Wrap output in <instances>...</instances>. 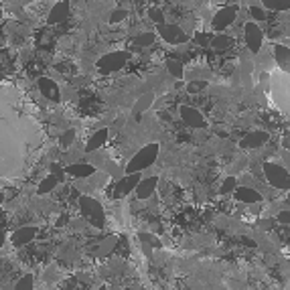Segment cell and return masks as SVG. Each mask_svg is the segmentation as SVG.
I'll return each instance as SVG.
<instances>
[{"instance_id": "obj_11", "label": "cell", "mask_w": 290, "mask_h": 290, "mask_svg": "<svg viewBox=\"0 0 290 290\" xmlns=\"http://www.w3.org/2000/svg\"><path fill=\"white\" fill-rule=\"evenodd\" d=\"M37 87H39V91L45 95L47 100H51V102H57V100H59V87H57V83H55L53 79L41 77V79L37 81Z\"/></svg>"}, {"instance_id": "obj_1", "label": "cell", "mask_w": 290, "mask_h": 290, "mask_svg": "<svg viewBox=\"0 0 290 290\" xmlns=\"http://www.w3.org/2000/svg\"><path fill=\"white\" fill-rule=\"evenodd\" d=\"M157 155H159V144H147V147H142L128 163L126 167V173H142L144 169H149L155 161H157Z\"/></svg>"}, {"instance_id": "obj_21", "label": "cell", "mask_w": 290, "mask_h": 290, "mask_svg": "<svg viewBox=\"0 0 290 290\" xmlns=\"http://www.w3.org/2000/svg\"><path fill=\"white\" fill-rule=\"evenodd\" d=\"M264 7L270 11H290V0H264Z\"/></svg>"}, {"instance_id": "obj_12", "label": "cell", "mask_w": 290, "mask_h": 290, "mask_svg": "<svg viewBox=\"0 0 290 290\" xmlns=\"http://www.w3.org/2000/svg\"><path fill=\"white\" fill-rule=\"evenodd\" d=\"M274 59L278 63V67L290 75V49L286 45H276V49H274Z\"/></svg>"}, {"instance_id": "obj_25", "label": "cell", "mask_w": 290, "mask_h": 290, "mask_svg": "<svg viewBox=\"0 0 290 290\" xmlns=\"http://www.w3.org/2000/svg\"><path fill=\"white\" fill-rule=\"evenodd\" d=\"M229 37H225V35H217V37H213L211 39V45L213 47H217V49H223V47H229Z\"/></svg>"}, {"instance_id": "obj_8", "label": "cell", "mask_w": 290, "mask_h": 290, "mask_svg": "<svg viewBox=\"0 0 290 290\" xmlns=\"http://www.w3.org/2000/svg\"><path fill=\"white\" fill-rule=\"evenodd\" d=\"M237 19V7L235 5H229V7H223L215 13L211 25L215 31H225L229 25H233V21Z\"/></svg>"}, {"instance_id": "obj_17", "label": "cell", "mask_w": 290, "mask_h": 290, "mask_svg": "<svg viewBox=\"0 0 290 290\" xmlns=\"http://www.w3.org/2000/svg\"><path fill=\"white\" fill-rule=\"evenodd\" d=\"M108 130L106 128H102V130H98L95 134H91V138L87 140V144H85V151L87 153H93V151H98L100 147H104V144L108 142Z\"/></svg>"}, {"instance_id": "obj_16", "label": "cell", "mask_w": 290, "mask_h": 290, "mask_svg": "<svg viewBox=\"0 0 290 290\" xmlns=\"http://www.w3.org/2000/svg\"><path fill=\"white\" fill-rule=\"evenodd\" d=\"M268 138H270V134H266V132H252V134H248L244 140L239 142V147L241 149H258Z\"/></svg>"}, {"instance_id": "obj_13", "label": "cell", "mask_w": 290, "mask_h": 290, "mask_svg": "<svg viewBox=\"0 0 290 290\" xmlns=\"http://www.w3.org/2000/svg\"><path fill=\"white\" fill-rule=\"evenodd\" d=\"M35 235H37V229H35V227H31V225L21 227V229H17V231L13 233V246H15V248H21V246L29 244V241H31Z\"/></svg>"}, {"instance_id": "obj_29", "label": "cell", "mask_w": 290, "mask_h": 290, "mask_svg": "<svg viewBox=\"0 0 290 290\" xmlns=\"http://www.w3.org/2000/svg\"><path fill=\"white\" fill-rule=\"evenodd\" d=\"M235 187H237V181H235L233 177H229V179H225V181H223V185H221V193H223V195H225V193L233 191Z\"/></svg>"}, {"instance_id": "obj_14", "label": "cell", "mask_w": 290, "mask_h": 290, "mask_svg": "<svg viewBox=\"0 0 290 290\" xmlns=\"http://www.w3.org/2000/svg\"><path fill=\"white\" fill-rule=\"evenodd\" d=\"M235 199L241 201V203H260L262 195L258 191L250 189V187H237L235 189Z\"/></svg>"}, {"instance_id": "obj_22", "label": "cell", "mask_w": 290, "mask_h": 290, "mask_svg": "<svg viewBox=\"0 0 290 290\" xmlns=\"http://www.w3.org/2000/svg\"><path fill=\"white\" fill-rule=\"evenodd\" d=\"M167 69L173 77H183V63L177 61V59H169L167 61Z\"/></svg>"}, {"instance_id": "obj_35", "label": "cell", "mask_w": 290, "mask_h": 290, "mask_svg": "<svg viewBox=\"0 0 290 290\" xmlns=\"http://www.w3.org/2000/svg\"><path fill=\"white\" fill-rule=\"evenodd\" d=\"M5 239H7V233L0 229V248H3V244H5Z\"/></svg>"}, {"instance_id": "obj_18", "label": "cell", "mask_w": 290, "mask_h": 290, "mask_svg": "<svg viewBox=\"0 0 290 290\" xmlns=\"http://www.w3.org/2000/svg\"><path fill=\"white\" fill-rule=\"evenodd\" d=\"M67 15H69V5L63 3V0H57V5H53L51 13H49V21L51 23H61V21L67 19Z\"/></svg>"}, {"instance_id": "obj_9", "label": "cell", "mask_w": 290, "mask_h": 290, "mask_svg": "<svg viewBox=\"0 0 290 290\" xmlns=\"http://www.w3.org/2000/svg\"><path fill=\"white\" fill-rule=\"evenodd\" d=\"M179 114L183 118V122L191 128H205V118L197 108H191V106H181Z\"/></svg>"}, {"instance_id": "obj_3", "label": "cell", "mask_w": 290, "mask_h": 290, "mask_svg": "<svg viewBox=\"0 0 290 290\" xmlns=\"http://www.w3.org/2000/svg\"><path fill=\"white\" fill-rule=\"evenodd\" d=\"M128 57H130V53H128V51H114V53H106V55H104V57L98 61V69H100V73H104V75L114 73V71H118V69H122V67L126 65Z\"/></svg>"}, {"instance_id": "obj_5", "label": "cell", "mask_w": 290, "mask_h": 290, "mask_svg": "<svg viewBox=\"0 0 290 290\" xmlns=\"http://www.w3.org/2000/svg\"><path fill=\"white\" fill-rule=\"evenodd\" d=\"M157 33H159V37H161L165 43H169V45H181V43H185V41L189 39L187 33H185L181 27L169 25V23H161V25L157 27Z\"/></svg>"}, {"instance_id": "obj_2", "label": "cell", "mask_w": 290, "mask_h": 290, "mask_svg": "<svg viewBox=\"0 0 290 290\" xmlns=\"http://www.w3.org/2000/svg\"><path fill=\"white\" fill-rule=\"evenodd\" d=\"M264 175H266V181L272 187L290 189V173H288L286 167H282L278 163H266L264 165Z\"/></svg>"}, {"instance_id": "obj_33", "label": "cell", "mask_w": 290, "mask_h": 290, "mask_svg": "<svg viewBox=\"0 0 290 290\" xmlns=\"http://www.w3.org/2000/svg\"><path fill=\"white\" fill-rule=\"evenodd\" d=\"M278 221H280V223H290V213H288V211L280 213V215H278Z\"/></svg>"}, {"instance_id": "obj_37", "label": "cell", "mask_w": 290, "mask_h": 290, "mask_svg": "<svg viewBox=\"0 0 290 290\" xmlns=\"http://www.w3.org/2000/svg\"><path fill=\"white\" fill-rule=\"evenodd\" d=\"M100 290H106V288H100Z\"/></svg>"}, {"instance_id": "obj_34", "label": "cell", "mask_w": 290, "mask_h": 290, "mask_svg": "<svg viewBox=\"0 0 290 290\" xmlns=\"http://www.w3.org/2000/svg\"><path fill=\"white\" fill-rule=\"evenodd\" d=\"M197 41H199L201 45H205V43H209V39H207V35H203V33H201V35H197Z\"/></svg>"}, {"instance_id": "obj_26", "label": "cell", "mask_w": 290, "mask_h": 290, "mask_svg": "<svg viewBox=\"0 0 290 290\" xmlns=\"http://www.w3.org/2000/svg\"><path fill=\"white\" fill-rule=\"evenodd\" d=\"M15 290H33V276H25L17 282Z\"/></svg>"}, {"instance_id": "obj_19", "label": "cell", "mask_w": 290, "mask_h": 290, "mask_svg": "<svg viewBox=\"0 0 290 290\" xmlns=\"http://www.w3.org/2000/svg\"><path fill=\"white\" fill-rule=\"evenodd\" d=\"M57 183H59V177H55V175H49V177H45V179L41 181V185L37 187V191H39V195H45V193H49V191H53V189L57 187Z\"/></svg>"}, {"instance_id": "obj_36", "label": "cell", "mask_w": 290, "mask_h": 290, "mask_svg": "<svg viewBox=\"0 0 290 290\" xmlns=\"http://www.w3.org/2000/svg\"><path fill=\"white\" fill-rule=\"evenodd\" d=\"M284 149H286V151H290V134L284 138Z\"/></svg>"}, {"instance_id": "obj_23", "label": "cell", "mask_w": 290, "mask_h": 290, "mask_svg": "<svg viewBox=\"0 0 290 290\" xmlns=\"http://www.w3.org/2000/svg\"><path fill=\"white\" fill-rule=\"evenodd\" d=\"M134 43H136L138 47H149V45L155 43V35H153V33H142V35H138V37L134 39Z\"/></svg>"}, {"instance_id": "obj_15", "label": "cell", "mask_w": 290, "mask_h": 290, "mask_svg": "<svg viewBox=\"0 0 290 290\" xmlns=\"http://www.w3.org/2000/svg\"><path fill=\"white\" fill-rule=\"evenodd\" d=\"M65 173H69L73 177H79V179H85V177H91L95 173V167L89 165V163H73V165L65 167Z\"/></svg>"}, {"instance_id": "obj_10", "label": "cell", "mask_w": 290, "mask_h": 290, "mask_svg": "<svg viewBox=\"0 0 290 290\" xmlns=\"http://www.w3.org/2000/svg\"><path fill=\"white\" fill-rule=\"evenodd\" d=\"M157 185H159V179L157 177H144V179H140L138 181V185H136V197L140 199V201H144V199H149L153 193H155V189H157Z\"/></svg>"}, {"instance_id": "obj_6", "label": "cell", "mask_w": 290, "mask_h": 290, "mask_svg": "<svg viewBox=\"0 0 290 290\" xmlns=\"http://www.w3.org/2000/svg\"><path fill=\"white\" fill-rule=\"evenodd\" d=\"M79 205H81L83 215H85L93 225H102V223H104V209H102V205L95 201V199H91V197H81V199H79Z\"/></svg>"}, {"instance_id": "obj_30", "label": "cell", "mask_w": 290, "mask_h": 290, "mask_svg": "<svg viewBox=\"0 0 290 290\" xmlns=\"http://www.w3.org/2000/svg\"><path fill=\"white\" fill-rule=\"evenodd\" d=\"M114 246H116V237H110V239H106L104 244L100 246V248H102V250H100V254H102V256H104V254H110Z\"/></svg>"}, {"instance_id": "obj_27", "label": "cell", "mask_w": 290, "mask_h": 290, "mask_svg": "<svg viewBox=\"0 0 290 290\" xmlns=\"http://www.w3.org/2000/svg\"><path fill=\"white\" fill-rule=\"evenodd\" d=\"M250 15H252L256 21H264V19H266V11H264L262 7H258V5H252V7H250Z\"/></svg>"}, {"instance_id": "obj_31", "label": "cell", "mask_w": 290, "mask_h": 290, "mask_svg": "<svg viewBox=\"0 0 290 290\" xmlns=\"http://www.w3.org/2000/svg\"><path fill=\"white\" fill-rule=\"evenodd\" d=\"M149 19H153L157 25L165 23V17H163V13H161L159 9H149Z\"/></svg>"}, {"instance_id": "obj_7", "label": "cell", "mask_w": 290, "mask_h": 290, "mask_svg": "<svg viewBox=\"0 0 290 290\" xmlns=\"http://www.w3.org/2000/svg\"><path fill=\"white\" fill-rule=\"evenodd\" d=\"M244 39H246L248 49L252 53H258L262 49V43H264V33H262V29L256 23H246V27H244Z\"/></svg>"}, {"instance_id": "obj_28", "label": "cell", "mask_w": 290, "mask_h": 290, "mask_svg": "<svg viewBox=\"0 0 290 290\" xmlns=\"http://www.w3.org/2000/svg\"><path fill=\"white\" fill-rule=\"evenodd\" d=\"M205 85H207L205 81H191V83L187 85V91H189V93H199V91L205 89Z\"/></svg>"}, {"instance_id": "obj_24", "label": "cell", "mask_w": 290, "mask_h": 290, "mask_svg": "<svg viewBox=\"0 0 290 290\" xmlns=\"http://www.w3.org/2000/svg\"><path fill=\"white\" fill-rule=\"evenodd\" d=\"M73 140H75V132L73 130H67V132H63L61 136H59V144L65 149V147H69V144H73Z\"/></svg>"}, {"instance_id": "obj_20", "label": "cell", "mask_w": 290, "mask_h": 290, "mask_svg": "<svg viewBox=\"0 0 290 290\" xmlns=\"http://www.w3.org/2000/svg\"><path fill=\"white\" fill-rule=\"evenodd\" d=\"M153 102H155V93H144L142 98L138 100L136 108H134V114H140V112H144V110H149V108L153 106Z\"/></svg>"}, {"instance_id": "obj_4", "label": "cell", "mask_w": 290, "mask_h": 290, "mask_svg": "<svg viewBox=\"0 0 290 290\" xmlns=\"http://www.w3.org/2000/svg\"><path fill=\"white\" fill-rule=\"evenodd\" d=\"M142 179V173H126V177H120L116 181V185L112 187V197L114 199H120V197H126L128 193H132L138 185V181Z\"/></svg>"}, {"instance_id": "obj_32", "label": "cell", "mask_w": 290, "mask_h": 290, "mask_svg": "<svg viewBox=\"0 0 290 290\" xmlns=\"http://www.w3.org/2000/svg\"><path fill=\"white\" fill-rule=\"evenodd\" d=\"M126 15H128L126 11H114L112 17H110V21H112V23H120L122 19H126Z\"/></svg>"}]
</instances>
